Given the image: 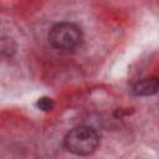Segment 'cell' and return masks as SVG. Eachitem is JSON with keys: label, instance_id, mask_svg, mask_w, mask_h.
<instances>
[{"label": "cell", "instance_id": "2", "mask_svg": "<svg viewBox=\"0 0 159 159\" xmlns=\"http://www.w3.org/2000/svg\"><path fill=\"white\" fill-rule=\"evenodd\" d=\"M48 41L57 50H75L82 42V31L76 24L60 22L51 27L48 32Z\"/></svg>", "mask_w": 159, "mask_h": 159}, {"label": "cell", "instance_id": "5", "mask_svg": "<svg viewBox=\"0 0 159 159\" xmlns=\"http://www.w3.org/2000/svg\"><path fill=\"white\" fill-rule=\"evenodd\" d=\"M12 51L14 48L11 46V41L9 39H0V57L10 56Z\"/></svg>", "mask_w": 159, "mask_h": 159}, {"label": "cell", "instance_id": "4", "mask_svg": "<svg viewBox=\"0 0 159 159\" xmlns=\"http://www.w3.org/2000/svg\"><path fill=\"white\" fill-rule=\"evenodd\" d=\"M53 106H55V103H53V101H52L50 97H41V98H39L37 102H36V107H37L39 109L43 111V112H50V111H52V109H53Z\"/></svg>", "mask_w": 159, "mask_h": 159}, {"label": "cell", "instance_id": "1", "mask_svg": "<svg viewBox=\"0 0 159 159\" xmlns=\"http://www.w3.org/2000/svg\"><path fill=\"white\" fill-rule=\"evenodd\" d=\"M99 144V135L96 129L88 125H78L72 128L63 139L65 148L76 155H89Z\"/></svg>", "mask_w": 159, "mask_h": 159}, {"label": "cell", "instance_id": "3", "mask_svg": "<svg viewBox=\"0 0 159 159\" xmlns=\"http://www.w3.org/2000/svg\"><path fill=\"white\" fill-rule=\"evenodd\" d=\"M158 91V80L155 77L150 78H143L142 81H138L132 87V93L134 96H153Z\"/></svg>", "mask_w": 159, "mask_h": 159}]
</instances>
